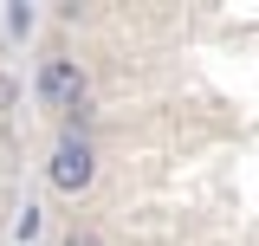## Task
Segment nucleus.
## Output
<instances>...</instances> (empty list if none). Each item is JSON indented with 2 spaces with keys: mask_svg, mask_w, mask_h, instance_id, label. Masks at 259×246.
<instances>
[{
  "mask_svg": "<svg viewBox=\"0 0 259 246\" xmlns=\"http://www.w3.org/2000/svg\"><path fill=\"white\" fill-rule=\"evenodd\" d=\"M91 175H97V155H91L84 136H65L59 149H52V162H46V182L59 188V194H84Z\"/></svg>",
  "mask_w": 259,
  "mask_h": 246,
  "instance_id": "1",
  "label": "nucleus"
},
{
  "mask_svg": "<svg viewBox=\"0 0 259 246\" xmlns=\"http://www.w3.org/2000/svg\"><path fill=\"white\" fill-rule=\"evenodd\" d=\"M39 104L46 110H71V104H84V65L52 52V59L39 65Z\"/></svg>",
  "mask_w": 259,
  "mask_h": 246,
  "instance_id": "2",
  "label": "nucleus"
},
{
  "mask_svg": "<svg viewBox=\"0 0 259 246\" xmlns=\"http://www.w3.org/2000/svg\"><path fill=\"white\" fill-rule=\"evenodd\" d=\"M65 246H97V240H91V233H71V240H65Z\"/></svg>",
  "mask_w": 259,
  "mask_h": 246,
  "instance_id": "3",
  "label": "nucleus"
}]
</instances>
